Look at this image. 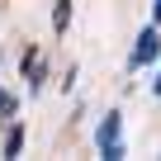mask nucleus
Masks as SVG:
<instances>
[{
  "mask_svg": "<svg viewBox=\"0 0 161 161\" xmlns=\"http://www.w3.org/2000/svg\"><path fill=\"white\" fill-rule=\"evenodd\" d=\"M156 57H161V33H156V29H142L137 43H133V52H128V66L137 71V66H152Z\"/></svg>",
  "mask_w": 161,
  "mask_h": 161,
  "instance_id": "obj_2",
  "label": "nucleus"
},
{
  "mask_svg": "<svg viewBox=\"0 0 161 161\" xmlns=\"http://www.w3.org/2000/svg\"><path fill=\"white\" fill-rule=\"evenodd\" d=\"M152 19H156V24H161V0H156V5H152Z\"/></svg>",
  "mask_w": 161,
  "mask_h": 161,
  "instance_id": "obj_6",
  "label": "nucleus"
},
{
  "mask_svg": "<svg viewBox=\"0 0 161 161\" xmlns=\"http://www.w3.org/2000/svg\"><path fill=\"white\" fill-rule=\"evenodd\" d=\"M19 147H24V128L14 123V128L5 133V156H19Z\"/></svg>",
  "mask_w": 161,
  "mask_h": 161,
  "instance_id": "obj_4",
  "label": "nucleus"
},
{
  "mask_svg": "<svg viewBox=\"0 0 161 161\" xmlns=\"http://www.w3.org/2000/svg\"><path fill=\"white\" fill-rule=\"evenodd\" d=\"M66 24H71V0H57V10H52V29L62 33Z\"/></svg>",
  "mask_w": 161,
  "mask_h": 161,
  "instance_id": "obj_3",
  "label": "nucleus"
},
{
  "mask_svg": "<svg viewBox=\"0 0 161 161\" xmlns=\"http://www.w3.org/2000/svg\"><path fill=\"white\" fill-rule=\"evenodd\" d=\"M95 142H100V156H104V161H123V114H119V109H109V114L100 119Z\"/></svg>",
  "mask_w": 161,
  "mask_h": 161,
  "instance_id": "obj_1",
  "label": "nucleus"
},
{
  "mask_svg": "<svg viewBox=\"0 0 161 161\" xmlns=\"http://www.w3.org/2000/svg\"><path fill=\"white\" fill-rule=\"evenodd\" d=\"M152 90H156V95H161V71H156V80H152Z\"/></svg>",
  "mask_w": 161,
  "mask_h": 161,
  "instance_id": "obj_7",
  "label": "nucleus"
},
{
  "mask_svg": "<svg viewBox=\"0 0 161 161\" xmlns=\"http://www.w3.org/2000/svg\"><path fill=\"white\" fill-rule=\"evenodd\" d=\"M10 114H14V100H10V95H5V90H0V123H5V119H10Z\"/></svg>",
  "mask_w": 161,
  "mask_h": 161,
  "instance_id": "obj_5",
  "label": "nucleus"
}]
</instances>
